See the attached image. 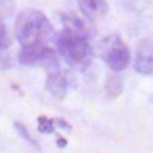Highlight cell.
<instances>
[{
    "instance_id": "5",
    "label": "cell",
    "mask_w": 153,
    "mask_h": 153,
    "mask_svg": "<svg viewBox=\"0 0 153 153\" xmlns=\"http://www.w3.org/2000/svg\"><path fill=\"white\" fill-rule=\"evenodd\" d=\"M134 66L141 75L153 74V38H143L138 42Z\"/></svg>"
},
{
    "instance_id": "1",
    "label": "cell",
    "mask_w": 153,
    "mask_h": 153,
    "mask_svg": "<svg viewBox=\"0 0 153 153\" xmlns=\"http://www.w3.org/2000/svg\"><path fill=\"white\" fill-rule=\"evenodd\" d=\"M60 20L64 28L55 39L58 52L70 66L85 71L91 65L93 58V49L91 47V27L72 14L69 15L61 12Z\"/></svg>"
},
{
    "instance_id": "13",
    "label": "cell",
    "mask_w": 153,
    "mask_h": 153,
    "mask_svg": "<svg viewBox=\"0 0 153 153\" xmlns=\"http://www.w3.org/2000/svg\"><path fill=\"white\" fill-rule=\"evenodd\" d=\"M54 123H55V126L59 127V129L64 130V131H66V132H71V125L66 121V120H64V119H60V118H56L54 119Z\"/></svg>"
},
{
    "instance_id": "4",
    "label": "cell",
    "mask_w": 153,
    "mask_h": 153,
    "mask_svg": "<svg viewBox=\"0 0 153 153\" xmlns=\"http://www.w3.org/2000/svg\"><path fill=\"white\" fill-rule=\"evenodd\" d=\"M19 61L26 66H33L36 64H41L49 70L58 68L56 54L52 48L48 47V44H34L23 47L19 54Z\"/></svg>"
},
{
    "instance_id": "14",
    "label": "cell",
    "mask_w": 153,
    "mask_h": 153,
    "mask_svg": "<svg viewBox=\"0 0 153 153\" xmlns=\"http://www.w3.org/2000/svg\"><path fill=\"white\" fill-rule=\"evenodd\" d=\"M56 145H58V147H59V148H64V147H65V146L68 145V142H66V140L64 138V137H58Z\"/></svg>"
},
{
    "instance_id": "12",
    "label": "cell",
    "mask_w": 153,
    "mask_h": 153,
    "mask_svg": "<svg viewBox=\"0 0 153 153\" xmlns=\"http://www.w3.org/2000/svg\"><path fill=\"white\" fill-rule=\"evenodd\" d=\"M14 9H15L14 1H11V0H1V15L4 16L10 15L14 11Z\"/></svg>"
},
{
    "instance_id": "10",
    "label": "cell",
    "mask_w": 153,
    "mask_h": 153,
    "mask_svg": "<svg viewBox=\"0 0 153 153\" xmlns=\"http://www.w3.org/2000/svg\"><path fill=\"white\" fill-rule=\"evenodd\" d=\"M14 126H15V129H16L17 134L25 140V141H27L30 145H32V146H34V147H37V148H39L38 143L34 141V138L30 135V131L26 129V126H25L23 124L19 123V121H15V123H14Z\"/></svg>"
},
{
    "instance_id": "9",
    "label": "cell",
    "mask_w": 153,
    "mask_h": 153,
    "mask_svg": "<svg viewBox=\"0 0 153 153\" xmlns=\"http://www.w3.org/2000/svg\"><path fill=\"white\" fill-rule=\"evenodd\" d=\"M38 121V130L43 134H52L55 131V123L54 119H48L45 115L38 117L37 119Z\"/></svg>"
},
{
    "instance_id": "8",
    "label": "cell",
    "mask_w": 153,
    "mask_h": 153,
    "mask_svg": "<svg viewBox=\"0 0 153 153\" xmlns=\"http://www.w3.org/2000/svg\"><path fill=\"white\" fill-rule=\"evenodd\" d=\"M123 88H124V83L123 80L117 75H109L105 81V94L108 99H115L118 98L121 93H123Z\"/></svg>"
},
{
    "instance_id": "3",
    "label": "cell",
    "mask_w": 153,
    "mask_h": 153,
    "mask_svg": "<svg viewBox=\"0 0 153 153\" xmlns=\"http://www.w3.org/2000/svg\"><path fill=\"white\" fill-rule=\"evenodd\" d=\"M100 55L114 72L125 70L131 60L129 47L118 34H110L104 38L100 44Z\"/></svg>"
},
{
    "instance_id": "6",
    "label": "cell",
    "mask_w": 153,
    "mask_h": 153,
    "mask_svg": "<svg viewBox=\"0 0 153 153\" xmlns=\"http://www.w3.org/2000/svg\"><path fill=\"white\" fill-rule=\"evenodd\" d=\"M45 87L48 92L56 99H64L69 90V80L65 75L58 70V68H55L49 70L47 75Z\"/></svg>"
},
{
    "instance_id": "11",
    "label": "cell",
    "mask_w": 153,
    "mask_h": 153,
    "mask_svg": "<svg viewBox=\"0 0 153 153\" xmlns=\"http://www.w3.org/2000/svg\"><path fill=\"white\" fill-rule=\"evenodd\" d=\"M1 34H0V43H1V52L5 49H7L11 45V39H10V36L7 32V28L5 26V23L1 21Z\"/></svg>"
},
{
    "instance_id": "2",
    "label": "cell",
    "mask_w": 153,
    "mask_h": 153,
    "mask_svg": "<svg viewBox=\"0 0 153 153\" xmlns=\"http://www.w3.org/2000/svg\"><path fill=\"white\" fill-rule=\"evenodd\" d=\"M15 34L22 47L48 44L50 41L56 39L58 36L48 17L36 9L20 12L16 19Z\"/></svg>"
},
{
    "instance_id": "7",
    "label": "cell",
    "mask_w": 153,
    "mask_h": 153,
    "mask_svg": "<svg viewBox=\"0 0 153 153\" xmlns=\"http://www.w3.org/2000/svg\"><path fill=\"white\" fill-rule=\"evenodd\" d=\"M81 11L90 20L103 17L108 12V4L105 0H80Z\"/></svg>"
}]
</instances>
